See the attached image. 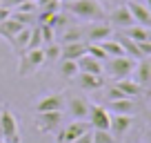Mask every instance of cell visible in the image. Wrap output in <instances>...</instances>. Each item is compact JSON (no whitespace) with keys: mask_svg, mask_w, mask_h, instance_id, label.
Masks as SVG:
<instances>
[{"mask_svg":"<svg viewBox=\"0 0 151 143\" xmlns=\"http://www.w3.org/2000/svg\"><path fill=\"white\" fill-rule=\"evenodd\" d=\"M89 130H91L89 121H71V123H65L62 130L56 134V143H73L78 136H82Z\"/></svg>","mask_w":151,"mask_h":143,"instance_id":"obj_9","label":"cell"},{"mask_svg":"<svg viewBox=\"0 0 151 143\" xmlns=\"http://www.w3.org/2000/svg\"><path fill=\"white\" fill-rule=\"evenodd\" d=\"M36 114L42 112H65V94L62 92H49V94L40 96L33 105Z\"/></svg>","mask_w":151,"mask_h":143,"instance_id":"obj_8","label":"cell"},{"mask_svg":"<svg viewBox=\"0 0 151 143\" xmlns=\"http://www.w3.org/2000/svg\"><path fill=\"white\" fill-rule=\"evenodd\" d=\"M22 2H27V0H2V7L5 9H14V7H18V5H22Z\"/></svg>","mask_w":151,"mask_h":143,"instance_id":"obj_29","label":"cell"},{"mask_svg":"<svg viewBox=\"0 0 151 143\" xmlns=\"http://www.w3.org/2000/svg\"><path fill=\"white\" fill-rule=\"evenodd\" d=\"M65 125V112H42L36 114V128L40 134H58Z\"/></svg>","mask_w":151,"mask_h":143,"instance_id":"obj_6","label":"cell"},{"mask_svg":"<svg viewBox=\"0 0 151 143\" xmlns=\"http://www.w3.org/2000/svg\"><path fill=\"white\" fill-rule=\"evenodd\" d=\"M60 9L69 14L71 18L85 20V23H96V20L107 18V9L98 0H73V2H62Z\"/></svg>","mask_w":151,"mask_h":143,"instance_id":"obj_1","label":"cell"},{"mask_svg":"<svg viewBox=\"0 0 151 143\" xmlns=\"http://www.w3.org/2000/svg\"><path fill=\"white\" fill-rule=\"evenodd\" d=\"M58 74H60L62 78H67V81H73V78L80 74L78 63L69 61V58H60V61H58Z\"/></svg>","mask_w":151,"mask_h":143,"instance_id":"obj_23","label":"cell"},{"mask_svg":"<svg viewBox=\"0 0 151 143\" xmlns=\"http://www.w3.org/2000/svg\"><path fill=\"white\" fill-rule=\"evenodd\" d=\"M145 143H151V128L145 132Z\"/></svg>","mask_w":151,"mask_h":143,"instance_id":"obj_32","label":"cell"},{"mask_svg":"<svg viewBox=\"0 0 151 143\" xmlns=\"http://www.w3.org/2000/svg\"><path fill=\"white\" fill-rule=\"evenodd\" d=\"M0 139L5 143H22L18 119H16L14 110H11L9 105L0 107Z\"/></svg>","mask_w":151,"mask_h":143,"instance_id":"obj_2","label":"cell"},{"mask_svg":"<svg viewBox=\"0 0 151 143\" xmlns=\"http://www.w3.org/2000/svg\"><path fill=\"white\" fill-rule=\"evenodd\" d=\"M133 81L138 85L147 87L151 83V56H145L140 61H136V69H133Z\"/></svg>","mask_w":151,"mask_h":143,"instance_id":"obj_15","label":"cell"},{"mask_svg":"<svg viewBox=\"0 0 151 143\" xmlns=\"http://www.w3.org/2000/svg\"><path fill=\"white\" fill-rule=\"evenodd\" d=\"M116 38H118V43L122 45L124 54H127L129 58H133V61H140V58H145V56H142V52H140V47H138V43H136V40H131L129 36H124L122 31H120V34H116Z\"/></svg>","mask_w":151,"mask_h":143,"instance_id":"obj_20","label":"cell"},{"mask_svg":"<svg viewBox=\"0 0 151 143\" xmlns=\"http://www.w3.org/2000/svg\"><path fill=\"white\" fill-rule=\"evenodd\" d=\"M42 54H45V65H53V63L60 61V43L53 40V43H47L42 47Z\"/></svg>","mask_w":151,"mask_h":143,"instance_id":"obj_24","label":"cell"},{"mask_svg":"<svg viewBox=\"0 0 151 143\" xmlns=\"http://www.w3.org/2000/svg\"><path fill=\"white\" fill-rule=\"evenodd\" d=\"M9 14H11L9 9H5V7H0V20H5V18H9Z\"/></svg>","mask_w":151,"mask_h":143,"instance_id":"obj_30","label":"cell"},{"mask_svg":"<svg viewBox=\"0 0 151 143\" xmlns=\"http://www.w3.org/2000/svg\"><path fill=\"white\" fill-rule=\"evenodd\" d=\"M127 7H129V11H131L136 25H142V27L151 29V9L149 7L142 5V2H136V0H127Z\"/></svg>","mask_w":151,"mask_h":143,"instance_id":"obj_13","label":"cell"},{"mask_svg":"<svg viewBox=\"0 0 151 143\" xmlns=\"http://www.w3.org/2000/svg\"><path fill=\"white\" fill-rule=\"evenodd\" d=\"M104 20H107L113 29H120V31L127 29V27H131V25H136V20H133L127 2H120V5H116L111 11H107V18Z\"/></svg>","mask_w":151,"mask_h":143,"instance_id":"obj_7","label":"cell"},{"mask_svg":"<svg viewBox=\"0 0 151 143\" xmlns=\"http://www.w3.org/2000/svg\"><path fill=\"white\" fill-rule=\"evenodd\" d=\"M87 121H89L91 130H109L111 114L107 112V107H102V105H98V103H91L89 105V116H87Z\"/></svg>","mask_w":151,"mask_h":143,"instance_id":"obj_11","label":"cell"},{"mask_svg":"<svg viewBox=\"0 0 151 143\" xmlns=\"http://www.w3.org/2000/svg\"><path fill=\"white\" fill-rule=\"evenodd\" d=\"M91 136L93 143H116V136L109 130H91Z\"/></svg>","mask_w":151,"mask_h":143,"instance_id":"obj_27","label":"cell"},{"mask_svg":"<svg viewBox=\"0 0 151 143\" xmlns=\"http://www.w3.org/2000/svg\"><path fill=\"white\" fill-rule=\"evenodd\" d=\"M42 67H45L42 47H40V49H27V52L18 54V76L20 78L33 76V74L40 72Z\"/></svg>","mask_w":151,"mask_h":143,"instance_id":"obj_3","label":"cell"},{"mask_svg":"<svg viewBox=\"0 0 151 143\" xmlns=\"http://www.w3.org/2000/svg\"><path fill=\"white\" fill-rule=\"evenodd\" d=\"M98 2L104 7V5H111V2H120V0H98Z\"/></svg>","mask_w":151,"mask_h":143,"instance_id":"obj_33","label":"cell"},{"mask_svg":"<svg viewBox=\"0 0 151 143\" xmlns=\"http://www.w3.org/2000/svg\"><path fill=\"white\" fill-rule=\"evenodd\" d=\"M0 7H2V0H0Z\"/></svg>","mask_w":151,"mask_h":143,"instance_id":"obj_37","label":"cell"},{"mask_svg":"<svg viewBox=\"0 0 151 143\" xmlns=\"http://www.w3.org/2000/svg\"><path fill=\"white\" fill-rule=\"evenodd\" d=\"M31 31H33V25H27V27H22L16 36H11V40H9V45L14 47V52L16 54H22V52H27V47H29V40H31Z\"/></svg>","mask_w":151,"mask_h":143,"instance_id":"obj_16","label":"cell"},{"mask_svg":"<svg viewBox=\"0 0 151 143\" xmlns=\"http://www.w3.org/2000/svg\"><path fill=\"white\" fill-rule=\"evenodd\" d=\"M145 5H147V7H149V9H151V0H145Z\"/></svg>","mask_w":151,"mask_h":143,"instance_id":"obj_34","label":"cell"},{"mask_svg":"<svg viewBox=\"0 0 151 143\" xmlns=\"http://www.w3.org/2000/svg\"><path fill=\"white\" fill-rule=\"evenodd\" d=\"M89 101L82 94H67L65 92V112L73 121H87L89 116Z\"/></svg>","mask_w":151,"mask_h":143,"instance_id":"obj_5","label":"cell"},{"mask_svg":"<svg viewBox=\"0 0 151 143\" xmlns=\"http://www.w3.org/2000/svg\"><path fill=\"white\" fill-rule=\"evenodd\" d=\"M76 63H78V69L85 72V74H102L104 76V63L98 61V58H93V56H89V54L80 56Z\"/></svg>","mask_w":151,"mask_h":143,"instance_id":"obj_17","label":"cell"},{"mask_svg":"<svg viewBox=\"0 0 151 143\" xmlns=\"http://www.w3.org/2000/svg\"><path fill=\"white\" fill-rule=\"evenodd\" d=\"M149 128H151V123H149Z\"/></svg>","mask_w":151,"mask_h":143,"instance_id":"obj_38","label":"cell"},{"mask_svg":"<svg viewBox=\"0 0 151 143\" xmlns=\"http://www.w3.org/2000/svg\"><path fill=\"white\" fill-rule=\"evenodd\" d=\"M11 14H22V16H29V18H36L38 16V2L36 0H27V2H22V5L14 7Z\"/></svg>","mask_w":151,"mask_h":143,"instance_id":"obj_26","label":"cell"},{"mask_svg":"<svg viewBox=\"0 0 151 143\" xmlns=\"http://www.w3.org/2000/svg\"><path fill=\"white\" fill-rule=\"evenodd\" d=\"M87 54V43L78 40V43H65L60 45V58H69V61H78L80 56Z\"/></svg>","mask_w":151,"mask_h":143,"instance_id":"obj_18","label":"cell"},{"mask_svg":"<svg viewBox=\"0 0 151 143\" xmlns=\"http://www.w3.org/2000/svg\"><path fill=\"white\" fill-rule=\"evenodd\" d=\"M62 2H73V0H60V5H62Z\"/></svg>","mask_w":151,"mask_h":143,"instance_id":"obj_35","label":"cell"},{"mask_svg":"<svg viewBox=\"0 0 151 143\" xmlns=\"http://www.w3.org/2000/svg\"><path fill=\"white\" fill-rule=\"evenodd\" d=\"M113 85L118 87V90L122 92L124 96H129V98H133V96L142 94V85H138V83L133 81L131 76H129V78H120V81H113Z\"/></svg>","mask_w":151,"mask_h":143,"instance_id":"obj_22","label":"cell"},{"mask_svg":"<svg viewBox=\"0 0 151 143\" xmlns=\"http://www.w3.org/2000/svg\"><path fill=\"white\" fill-rule=\"evenodd\" d=\"M22 27H27V25H22L20 20H16L14 16L9 14V18L0 20V38H5L7 43H9V40H11V36H16V34H18Z\"/></svg>","mask_w":151,"mask_h":143,"instance_id":"obj_19","label":"cell"},{"mask_svg":"<svg viewBox=\"0 0 151 143\" xmlns=\"http://www.w3.org/2000/svg\"><path fill=\"white\" fill-rule=\"evenodd\" d=\"M136 69V61L129 56H113L104 61V74L111 81H120V78H129Z\"/></svg>","mask_w":151,"mask_h":143,"instance_id":"obj_4","label":"cell"},{"mask_svg":"<svg viewBox=\"0 0 151 143\" xmlns=\"http://www.w3.org/2000/svg\"><path fill=\"white\" fill-rule=\"evenodd\" d=\"M100 45H102V49L107 52L109 58H113V56H127V54H124V49H122V45L118 43V38H116V36H111V38L102 40Z\"/></svg>","mask_w":151,"mask_h":143,"instance_id":"obj_25","label":"cell"},{"mask_svg":"<svg viewBox=\"0 0 151 143\" xmlns=\"http://www.w3.org/2000/svg\"><path fill=\"white\" fill-rule=\"evenodd\" d=\"M136 2H145V0H136Z\"/></svg>","mask_w":151,"mask_h":143,"instance_id":"obj_36","label":"cell"},{"mask_svg":"<svg viewBox=\"0 0 151 143\" xmlns=\"http://www.w3.org/2000/svg\"><path fill=\"white\" fill-rule=\"evenodd\" d=\"M133 125V116L129 114H111V123H109V132L116 136V141L118 139H122L124 134L131 130Z\"/></svg>","mask_w":151,"mask_h":143,"instance_id":"obj_12","label":"cell"},{"mask_svg":"<svg viewBox=\"0 0 151 143\" xmlns=\"http://www.w3.org/2000/svg\"><path fill=\"white\" fill-rule=\"evenodd\" d=\"M145 96H147V98H149V101H151V83H149V85H147V87H145Z\"/></svg>","mask_w":151,"mask_h":143,"instance_id":"obj_31","label":"cell"},{"mask_svg":"<svg viewBox=\"0 0 151 143\" xmlns=\"http://www.w3.org/2000/svg\"><path fill=\"white\" fill-rule=\"evenodd\" d=\"M87 54H89V56H93V58H98V61H107V52H104L102 49V45L100 43H87Z\"/></svg>","mask_w":151,"mask_h":143,"instance_id":"obj_28","label":"cell"},{"mask_svg":"<svg viewBox=\"0 0 151 143\" xmlns=\"http://www.w3.org/2000/svg\"><path fill=\"white\" fill-rule=\"evenodd\" d=\"M111 36H113V27L107 20H96V23H89L85 27L87 43H102V40L111 38Z\"/></svg>","mask_w":151,"mask_h":143,"instance_id":"obj_10","label":"cell"},{"mask_svg":"<svg viewBox=\"0 0 151 143\" xmlns=\"http://www.w3.org/2000/svg\"><path fill=\"white\" fill-rule=\"evenodd\" d=\"M109 105V110H113V114H129V116H133L138 112V107H136V103H133V98H120V101H111V103H107Z\"/></svg>","mask_w":151,"mask_h":143,"instance_id":"obj_21","label":"cell"},{"mask_svg":"<svg viewBox=\"0 0 151 143\" xmlns=\"http://www.w3.org/2000/svg\"><path fill=\"white\" fill-rule=\"evenodd\" d=\"M76 78H78V85L85 92H96V90H104L107 87V81H104L102 74H85V72H80Z\"/></svg>","mask_w":151,"mask_h":143,"instance_id":"obj_14","label":"cell"}]
</instances>
